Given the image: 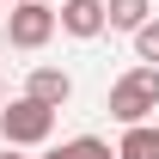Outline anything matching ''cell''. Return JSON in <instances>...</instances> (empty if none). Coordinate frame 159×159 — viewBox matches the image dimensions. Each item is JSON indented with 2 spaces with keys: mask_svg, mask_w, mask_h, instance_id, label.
Wrapping results in <instances>:
<instances>
[{
  "mask_svg": "<svg viewBox=\"0 0 159 159\" xmlns=\"http://www.w3.org/2000/svg\"><path fill=\"white\" fill-rule=\"evenodd\" d=\"M153 110H159V67L135 61V67L110 86V116H116L122 129H135V122H153Z\"/></svg>",
  "mask_w": 159,
  "mask_h": 159,
  "instance_id": "cell-1",
  "label": "cell"
},
{
  "mask_svg": "<svg viewBox=\"0 0 159 159\" xmlns=\"http://www.w3.org/2000/svg\"><path fill=\"white\" fill-rule=\"evenodd\" d=\"M0 135H6V147H43L55 135V110L37 98H12L0 110Z\"/></svg>",
  "mask_w": 159,
  "mask_h": 159,
  "instance_id": "cell-2",
  "label": "cell"
},
{
  "mask_svg": "<svg viewBox=\"0 0 159 159\" xmlns=\"http://www.w3.org/2000/svg\"><path fill=\"white\" fill-rule=\"evenodd\" d=\"M55 6L49 0H12V12H6V37L12 49H43V43L55 37Z\"/></svg>",
  "mask_w": 159,
  "mask_h": 159,
  "instance_id": "cell-3",
  "label": "cell"
},
{
  "mask_svg": "<svg viewBox=\"0 0 159 159\" xmlns=\"http://www.w3.org/2000/svg\"><path fill=\"white\" fill-rule=\"evenodd\" d=\"M55 19H61V31H67V37H80V43L98 37L104 25H110V19H104V0H61Z\"/></svg>",
  "mask_w": 159,
  "mask_h": 159,
  "instance_id": "cell-4",
  "label": "cell"
},
{
  "mask_svg": "<svg viewBox=\"0 0 159 159\" xmlns=\"http://www.w3.org/2000/svg\"><path fill=\"white\" fill-rule=\"evenodd\" d=\"M25 98L49 104V110H61V104L74 98V80L61 74V67H31V80H25Z\"/></svg>",
  "mask_w": 159,
  "mask_h": 159,
  "instance_id": "cell-5",
  "label": "cell"
},
{
  "mask_svg": "<svg viewBox=\"0 0 159 159\" xmlns=\"http://www.w3.org/2000/svg\"><path fill=\"white\" fill-rule=\"evenodd\" d=\"M116 159H159V122H135V129H122Z\"/></svg>",
  "mask_w": 159,
  "mask_h": 159,
  "instance_id": "cell-6",
  "label": "cell"
},
{
  "mask_svg": "<svg viewBox=\"0 0 159 159\" xmlns=\"http://www.w3.org/2000/svg\"><path fill=\"white\" fill-rule=\"evenodd\" d=\"M104 19H110V31H141L153 19V0H104Z\"/></svg>",
  "mask_w": 159,
  "mask_h": 159,
  "instance_id": "cell-7",
  "label": "cell"
},
{
  "mask_svg": "<svg viewBox=\"0 0 159 159\" xmlns=\"http://www.w3.org/2000/svg\"><path fill=\"white\" fill-rule=\"evenodd\" d=\"M135 55L147 61V67H159V19H147V25L135 31Z\"/></svg>",
  "mask_w": 159,
  "mask_h": 159,
  "instance_id": "cell-8",
  "label": "cell"
},
{
  "mask_svg": "<svg viewBox=\"0 0 159 159\" xmlns=\"http://www.w3.org/2000/svg\"><path fill=\"white\" fill-rule=\"evenodd\" d=\"M74 159H116V147L98 141V135H80V141H74Z\"/></svg>",
  "mask_w": 159,
  "mask_h": 159,
  "instance_id": "cell-9",
  "label": "cell"
},
{
  "mask_svg": "<svg viewBox=\"0 0 159 159\" xmlns=\"http://www.w3.org/2000/svg\"><path fill=\"white\" fill-rule=\"evenodd\" d=\"M43 159H74V141H61V147H49Z\"/></svg>",
  "mask_w": 159,
  "mask_h": 159,
  "instance_id": "cell-10",
  "label": "cell"
},
{
  "mask_svg": "<svg viewBox=\"0 0 159 159\" xmlns=\"http://www.w3.org/2000/svg\"><path fill=\"white\" fill-rule=\"evenodd\" d=\"M0 159H25V153H19V147H0Z\"/></svg>",
  "mask_w": 159,
  "mask_h": 159,
  "instance_id": "cell-11",
  "label": "cell"
},
{
  "mask_svg": "<svg viewBox=\"0 0 159 159\" xmlns=\"http://www.w3.org/2000/svg\"><path fill=\"white\" fill-rule=\"evenodd\" d=\"M0 25H6V0H0Z\"/></svg>",
  "mask_w": 159,
  "mask_h": 159,
  "instance_id": "cell-12",
  "label": "cell"
},
{
  "mask_svg": "<svg viewBox=\"0 0 159 159\" xmlns=\"http://www.w3.org/2000/svg\"><path fill=\"white\" fill-rule=\"evenodd\" d=\"M0 110H6V86H0Z\"/></svg>",
  "mask_w": 159,
  "mask_h": 159,
  "instance_id": "cell-13",
  "label": "cell"
},
{
  "mask_svg": "<svg viewBox=\"0 0 159 159\" xmlns=\"http://www.w3.org/2000/svg\"><path fill=\"white\" fill-rule=\"evenodd\" d=\"M49 6H61V0H49Z\"/></svg>",
  "mask_w": 159,
  "mask_h": 159,
  "instance_id": "cell-14",
  "label": "cell"
}]
</instances>
